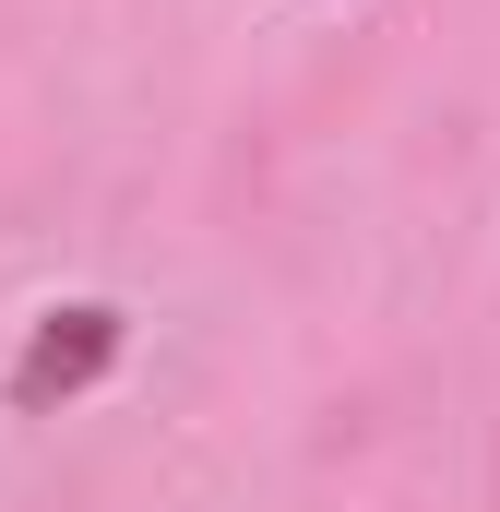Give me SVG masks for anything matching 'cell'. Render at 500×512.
<instances>
[{
	"mask_svg": "<svg viewBox=\"0 0 500 512\" xmlns=\"http://www.w3.org/2000/svg\"><path fill=\"white\" fill-rule=\"evenodd\" d=\"M120 358H131V310L60 298V310L24 322V346H12V370H0V405H12V417H60L72 393H96Z\"/></svg>",
	"mask_w": 500,
	"mask_h": 512,
	"instance_id": "1",
	"label": "cell"
}]
</instances>
